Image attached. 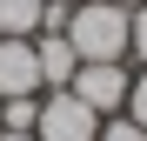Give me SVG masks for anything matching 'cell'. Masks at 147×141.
Listing matches in <instances>:
<instances>
[{
    "label": "cell",
    "instance_id": "8",
    "mask_svg": "<svg viewBox=\"0 0 147 141\" xmlns=\"http://www.w3.org/2000/svg\"><path fill=\"white\" fill-rule=\"evenodd\" d=\"M127 61H134V67H147V7H134V14H127Z\"/></svg>",
    "mask_w": 147,
    "mask_h": 141
},
{
    "label": "cell",
    "instance_id": "3",
    "mask_svg": "<svg viewBox=\"0 0 147 141\" xmlns=\"http://www.w3.org/2000/svg\"><path fill=\"white\" fill-rule=\"evenodd\" d=\"M100 134V114L80 108L67 87H47L40 94V121H34V141H94Z\"/></svg>",
    "mask_w": 147,
    "mask_h": 141
},
{
    "label": "cell",
    "instance_id": "4",
    "mask_svg": "<svg viewBox=\"0 0 147 141\" xmlns=\"http://www.w3.org/2000/svg\"><path fill=\"white\" fill-rule=\"evenodd\" d=\"M13 94H47V87H40L34 40H20V34H0V101H13Z\"/></svg>",
    "mask_w": 147,
    "mask_h": 141
},
{
    "label": "cell",
    "instance_id": "1",
    "mask_svg": "<svg viewBox=\"0 0 147 141\" xmlns=\"http://www.w3.org/2000/svg\"><path fill=\"white\" fill-rule=\"evenodd\" d=\"M74 54L80 61H127V7H114V0H80V7H67V27Z\"/></svg>",
    "mask_w": 147,
    "mask_h": 141
},
{
    "label": "cell",
    "instance_id": "2",
    "mask_svg": "<svg viewBox=\"0 0 147 141\" xmlns=\"http://www.w3.org/2000/svg\"><path fill=\"white\" fill-rule=\"evenodd\" d=\"M127 87H134V67H127V61H80L74 81H67V94H74L80 108H94L100 121L127 108Z\"/></svg>",
    "mask_w": 147,
    "mask_h": 141
},
{
    "label": "cell",
    "instance_id": "10",
    "mask_svg": "<svg viewBox=\"0 0 147 141\" xmlns=\"http://www.w3.org/2000/svg\"><path fill=\"white\" fill-rule=\"evenodd\" d=\"M120 114L147 128V67H134V87H127V108H120Z\"/></svg>",
    "mask_w": 147,
    "mask_h": 141
},
{
    "label": "cell",
    "instance_id": "12",
    "mask_svg": "<svg viewBox=\"0 0 147 141\" xmlns=\"http://www.w3.org/2000/svg\"><path fill=\"white\" fill-rule=\"evenodd\" d=\"M0 141H34V134H7V128H0Z\"/></svg>",
    "mask_w": 147,
    "mask_h": 141
},
{
    "label": "cell",
    "instance_id": "7",
    "mask_svg": "<svg viewBox=\"0 0 147 141\" xmlns=\"http://www.w3.org/2000/svg\"><path fill=\"white\" fill-rule=\"evenodd\" d=\"M40 121V94H13V101H0V128L7 134H34Z\"/></svg>",
    "mask_w": 147,
    "mask_h": 141
},
{
    "label": "cell",
    "instance_id": "5",
    "mask_svg": "<svg viewBox=\"0 0 147 141\" xmlns=\"http://www.w3.org/2000/svg\"><path fill=\"white\" fill-rule=\"evenodd\" d=\"M34 61H40V87H67L74 67H80V54H74L67 34H34Z\"/></svg>",
    "mask_w": 147,
    "mask_h": 141
},
{
    "label": "cell",
    "instance_id": "13",
    "mask_svg": "<svg viewBox=\"0 0 147 141\" xmlns=\"http://www.w3.org/2000/svg\"><path fill=\"white\" fill-rule=\"evenodd\" d=\"M47 7H80V0H47Z\"/></svg>",
    "mask_w": 147,
    "mask_h": 141
},
{
    "label": "cell",
    "instance_id": "6",
    "mask_svg": "<svg viewBox=\"0 0 147 141\" xmlns=\"http://www.w3.org/2000/svg\"><path fill=\"white\" fill-rule=\"evenodd\" d=\"M40 20H47V0H0V34L34 40V34H40Z\"/></svg>",
    "mask_w": 147,
    "mask_h": 141
},
{
    "label": "cell",
    "instance_id": "9",
    "mask_svg": "<svg viewBox=\"0 0 147 141\" xmlns=\"http://www.w3.org/2000/svg\"><path fill=\"white\" fill-rule=\"evenodd\" d=\"M94 141H147V128H140V121H127V114H107Z\"/></svg>",
    "mask_w": 147,
    "mask_h": 141
},
{
    "label": "cell",
    "instance_id": "11",
    "mask_svg": "<svg viewBox=\"0 0 147 141\" xmlns=\"http://www.w3.org/2000/svg\"><path fill=\"white\" fill-rule=\"evenodd\" d=\"M114 7H127V14H134V7H147V0H114Z\"/></svg>",
    "mask_w": 147,
    "mask_h": 141
}]
</instances>
